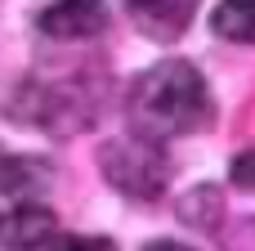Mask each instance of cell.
Returning a JSON list of instances; mask_svg holds the SVG:
<instances>
[{
    "mask_svg": "<svg viewBox=\"0 0 255 251\" xmlns=\"http://www.w3.org/2000/svg\"><path fill=\"white\" fill-rule=\"evenodd\" d=\"M126 9L134 18H143L148 31H152V22H175V31H179V18H184V4H175V0H126Z\"/></svg>",
    "mask_w": 255,
    "mask_h": 251,
    "instance_id": "obj_6",
    "label": "cell"
},
{
    "mask_svg": "<svg viewBox=\"0 0 255 251\" xmlns=\"http://www.w3.org/2000/svg\"><path fill=\"white\" fill-rule=\"evenodd\" d=\"M215 31L224 40L255 45V0H224L215 9Z\"/></svg>",
    "mask_w": 255,
    "mask_h": 251,
    "instance_id": "obj_5",
    "label": "cell"
},
{
    "mask_svg": "<svg viewBox=\"0 0 255 251\" xmlns=\"http://www.w3.org/2000/svg\"><path fill=\"white\" fill-rule=\"evenodd\" d=\"M130 117L143 135H193L211 126V90L188 58H166L148 67L130 90Z\"/></svg>",
    "mask_w": 255,
    "mask_h": 251,
    "instance_id": "obj_1",
    "label": "cell"
},
{
    "mask_svg": "<svg viewBox=\"0 0 255 251\" xmlns=\"http://www.w3.org/2000/svg\"><path fill=\"white\" fill-rule=\"evenodd\" d=\"M54 251H117L112 238H94V234H63Z\"/></svg>",
    "mask_w": 255,
    "mask_h": 251,
    "instance_id": "obj_8",
    "label": "cell"
},
{
    "mask_svg": "<svg viewBox=\"0 0 255 251\" xmlns=\"http://www.w3.org/2000/svg\"><path fill=\"white\" fill-rule=\"evenodd\" d=\"M99 166H103V180L112 189H121L126 198L134 202H148L166 189L170 180V162L157 144V135H121V139H108L99 148Z\"/></svg>",
    "mask_w": 255,
    "mask_h": 251,
    "instance_id": "obj_2",
    "label": "cell"
},
{
    "mask_svg": "<svg viewBox=\"0 0 255 251\" xmlns=\"http://www.w3.org/2000/svg\"><path fill=\"white\" fill-rule=\"evenodd\" d=\"M54 229H58V225H54V211L40 207V202H22V207L0 225L4 247H9V251H40L49 238H58Z\"/></svg>",
    "mask_w": 255,
    "mask_h": 251,
    "instance_id": "obj_4",
    "label": "cell"
},
{
    "mask_svg": "<svg viewBox=\"0 0 255 251\" xmlns=\"http://www.w3.org/2000/svg\"><path fill=\"white\" fill-rule=\"evenodd\" d=\"M36 22L54 40H85L108 27V4L103 0H54L49 9H40Z\"/></svg>",
    "mask_w": 255,
    "mask_h": 251,
    "instance_id": "obj_3",
    "label": "cell"
},
{
    "mask_svg": "<svg viewBox=\"0 0 255 251\" xmlns=\"http://www.w3.org/2000/svg\"><path fill=\"white\" fill-rule=\"evenodd\" d=\"M36 162H22V157H4L0 153V193H22L31 180H36V171H31Z\"/></svg>",
    "mask_w": 255,
    "mask_h": 251,
    "instance_id": "obj_7",
    "label": "cell"
},
{
    "mask_svg": "<svg viewBox=\"0 0 255 251\" xmlns=\"http://www.w3.org/2000/svg\"><path fill=\"white\" fill-rule=\"evenodd\" d=\"M229 180H233L238 189H255V148H251V153H242V157H233Z\"/></svg>",
    "mask_w": 255,
    "mask_h": 251,
    "instance_id": "obj_9",
    "label": "cell"
},
{
    "mask_svg": "<svg viewBox=\"0 0 255 251\" xmlns=\"http://www.w3.org/2000/svg\"><path fill=\"white\" fill-rule=\"evenodd\" d=\"M143 251H193V247H184V243H152V247H143Z\"/></svg>",
    "mask_w": 255,
    "mask_h": 251,
    "instance_id": "obj_10",
    "label": "cell"
}]
</instances>
